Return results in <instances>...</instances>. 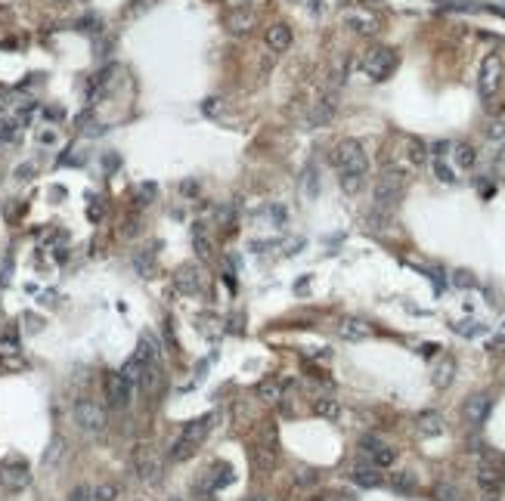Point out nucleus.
I'll use <instances>...</instances> for the list:
<instances>
[{"label":"nucleus","instance_id":"25","mask_svg":"<svg viewBox=\"0 0 505 501\" xmlns=\"http://www.w3.org/2000/svg\"><path fill=\"white\" fill-rule=\"evenodd\" d=\"M332 115H335V103L332 99H323V103L313 106V112H310V127H323V124L332 121Z\"/></svg>","mask_w":505,"mask_h":501},{"label":"nucleus","instance_id":"5","mask_svg":"<svg viewBox=\"0 0 505 501\" xmlns=\"http://www.w3.org/2000/svg\"><path fill=\"white\" fill-rule=\"evenodd\" d=\"M75 424L81 427L84 433H103L106 430V409L90 396L77 399L75 402Z\"/></svg>","mask_w":505,"mask_h":501},{"label":"nucleus","instance_id":"29","mask_svg":"<svg viewBox=\"0 0 505 501\" xmlns=\"http://www.w3.org/2000/svg\"><path fill=\"white\" fill-rule=\"evenodd\" d=\"M391 486L397 492H416V474L413 471H397L391 480Z\"/></svg>","mask_w":505,"mask_h":501},{"label":"nucleus","instance_id":"27","mask_svg":"<svg viewBox=\"0 0 505 501\" xmlns=\"http://www.w3.org/2000/svg\"><path fill=\"white\" fill-rule=\"evenodd\" d=\"M394 461H397V449H391V445H378L375 452H372V464L382 471V467H391Z\"/></svg>","mask_w":505,"mask_h":501},{"label":"nucleus","instance_id":"19","mask_svg":"<svg viewBox=\"0 0 505 501\" xmlns=\"http://www.w3.org/2000/svg\"><path fill=\"white\" fill-rule=\"evenodd\" d=\"M0 359H4L6 369L22 365V359H19V338H15V334H0Z\"/></svg>","mask_w":505,"mask_h":501},{"label":"nucleus","instance_id":"35","mask_svg":"<svg viewBox=\"0 0 505 501\" xmlns=\"http://www.w3.org/2000/svg\"><path fill=\"white\" fill-rule=\"evenodd\" d=\"M134 266L139 269V276H146V279H149V276H152V254H137Z\"/></svg>","mask_w":505,"mask_h":501},{"label":"nucleus","instance_id":"8","mask_svg":"<svg viewBox=\"0 0 505 501\" xmlns=\"http://www.w3.org/2000/svg\"><path fill=\"white\" fill-rule=\"evenodd\" d=\"M130 396H134V387L124 381L121 372H108L106 374V399L112 409H127L130 405Z\"/></svg>","mask_w":505,"mask_h":501},{"label":"nucleus","instance_id":"10","mask_svg":"<svg viewBox=\"0 0 505 501\" xmlns=\"http://www.w3.org/2000/svg\"><path fill=\"white\" fill-rule=\"evenodd\" d=\"M369 334H372V325L360 316H347V319H341V325H338V338H344V341H366Z\"/></svg>","mask_w":505,"mask_h":501},{"label":"nucleus","instance_id":"36","mask_svg":"<svg viewBox=\"0 0 505 501\" xmlns=\"http://www.w3.org/2000/svg\"><path fill=\"white\" fill-rule=\"evenodd\" d=\"M103 214H106V205H103L99 198H93V201H90V208H87V217H90L93 223H99V220H103Z\"/></svg>","mask_w":505,"mask_h":501},{"label":"nucleus","instance_id":"24","mask_svg":"<svg viewBox=\"0 0 505 501\" xmlns=\"http://www.w3.org/2000/svg\"><path fill=\"white\" fill-rule=\"evenodd\" d=\"M15 137H19V118L0 108V143H13Z\"/></svg>","mask_w":505,"mask_h":501},{"label":"nucleus","instance_id":"7","mask_svg":"<svg viewBox=\"0 0 505 501\" xmlns=\"http://www.w3.org/2000/svg\"><path fill=\"white\" fill-rule=\"evenodd\" d=\"M230 483H232V467L227 461H217V464H211L208 471H201L196 489L201 495H214V492H220L223 486H230Z\"/></svg>","mask_w":505,"mask_h":501},{"label":"nucleus","instance_id":"30","mask_svg":"<svg viewBox=\"0 0 505 501\" xmlns=\"http://www.w3.org/2000/svg\"><path fill=\"white\" fill-rule=\"evenodd\" d=\"M338 183H341V189H344L347 195H356V192L363 189V183H366V177H360V174H341Z\"/></svg>","mask_w":505,"mask_h":501},{"label":"nucleus","instance_id":"23","mask_svg":"<svg viewBox=\"0 0 505 501\" xmlns=\"http://www.w3.org/2000/svg\"><path fill=\"white\" fill-rule=\"evenodd\" d=\"M313 414H320L325 421H335L341 414V402L335 396H316L313 399Z\"/></svg>","mask_w":505,"mask_h":501},{"label":"nucleus","instance_id":"20","mask_svg":"<svg viewBox=\"0 0 505 501\" xmlns=\"http://www.w3.org/2000/svg\"><path fill=\"white\" fill-rule=\"evenodd\" d=\"M351 476H354L356 486H363V489H375V486H382V474H378V467H375V464H356Z\"/></svg>","mask_w":505,"mask_h":501},{"label":"nucleus","instance_id":"21","mask_svg":"<svg viewBox=\"0 0 505 501\" xmlns=\"http://www.w3.org/2000/svg\"><path fill=\"white\" fill-rule=\"evenodd\" d=\"M453 378H456V359L453 356H444L437 362V369H434V378L431 381H434V387H437V390H447L449 383H453Z\"/></svg>","mask_w":505,"mask_h":501},{"label":"nucleus","instance_id":"42","mask_svg":"<svg viewBox=\"0 0 505 501\" xmlns=\"http://www.w3.org/2000/svg\"><path fill=\"white\" fill-rule=\"evenodd\" d=\"M499 474H502V483H505V458H502V467H499Z\"/></svg>","mask_w":505,"mask_h":501},{"label":"nucleus","instance_id":"26","mask_svg":"<svg viewBox=\"0 0 505 501\" xmlns=\"http://www.w3.org/2000/svg\"><path fill=\"white\" fill-rule=\"evenodd\" d=\"M192 248H196V254L201 260L211 257V239L205 236V223H192Z\"/></svg>","mask_w":505,"mask_h":501},{"label":"nucleus","instance_id":"2","mask_svg":"<svg viewBox=\"0 0 505 501\" xmlns=\"http://www.w3.org/2000/svg\"><path fill=\"white\" fill-rule=\"evenodd\" d=\"M214 424V414H205V418H196V421H189L183 430H180V436H177V443L170 445V452H168V458L170 461H186V458H192L199 452V445L205 443V436H208V430H211Z\"/></svg>","mask_w":505,"mask_h":501},{"label":"nucleus","instance_id":"43","mask_svg":"<svg viewBox=\"0 0 505 501\" xmlns=\"http://www.w3.org/2000/svg\"><path fill=\"white\" fill-rule=\"evenodd\" d=\"M53 4H66V0H53Z\"/></svg>","mask_w":505,"mask_h":501},{"label":"nucleus","instance_id":"1","mask_svg":"<svg viewBox=\"0 0 505 501\" xmlns=\"http://www.w3.org/2000/svg\"><path fill=\"white\" fill-rule=\"evenodd\" d=\"M406 192V174L400 167H385L382 177L375 179V210L382 214H394Z\"/></svg>","mask_w":505,"mask_h":501},{"label":"nucleus","instance_id":"12","mask_svg":"<svg viewBox=\"0 0 505 501\" xmlns=\"http://www.w3.org/2000/svg\"><path fill=\"white\" fill-rule=\"evenodd\" d=\"M263 37H267V46H270L273 53H285V50L292 46V41H294L292 28L285 25V22H273V25L267 28V34H263Z\"/></svg>","mask_w":505,"mask_h":501},{"label":"nucleus","instance_id":"6","mask_svg":"<svg viewBox=\"0 0 505 501\" xmlns=\"http://www.w3.org/2000/svg\"><path fill=\"white\" fill-rule=\"evenodd\" d=\"M502 75H505V65H502V56L499 53H490L484 62H480V81H478V87H480V96L484 99H490L496 90H499V84H502Z\"/></svg>","mask_w":505,"mask_h":501},{"label":"nucleus","instance_id":"14","mask_svg":"<svg viewBox=\"0 0 505 501\" xmlns=\"http://www.w3.org/2000/svg\"><path fill=\"white\" fill-rule=\"evenodd\" d=\"M478 483H480V489L484 492H493L502 486V474H499V467L493 464V461H480L478 464Z\"/></svg>","mask_w":505,"mask_h":501},{"label":"nucleus","instance_id":"13","mask_svg":"<svg viewBox=\"0 0 505 501\" xmlns=\"http://www.w3.org/2000/svg\"><path fill=\"white\" fill-rule=\"evenodd\" d=\"M254 13L251 10H245V6H239V10H232L230 15H227V22H223V25H227V31L230 34H248V31L254 28Z\"/></svg>","mask_w":505,"mask_h":501},{"label":"nucleus","instance_id":"11","mask_svg":"<svg viewBox=\"0 0 505 501\" xmlns=\"http://www.w3.org/2000/svg\"><path fill=\"white\" fill-rule=\"evenodd\" d=\"M31 483V474H28V467L25 464H4L0 467V486H6V489H25Z\"/></svg>","mask_w":505,"mask_h":501},{"label":"nucleus","instance_id":"17","mask_svg":"<svg viewBox=\"0 0 505 501\" xmlns=\"http://www.w3.org/2000/svg\"><path fill=\"white\" fill-rule=\"evenodd\" d=\"M416 424H418V433L422 436H437V433H444V414L434 412V409L418 412Z\"/></svg>","mask_w":505,"mask_h":501},{"label":"nucleus","instance_id":"28","mask_svg":"<svg viewBox=\"0 0 505 501\" xmlns=\"http://www.w3.org/2000/svg\"><path fill=\"white\" fill-rule=\"evenodd\" d=\"M118 495H121L118 483H99V486L93 489V501H118Z\"/></svg>","mask_w":505,"mask_h":501},{"label":"nucleus","instance_id":"40","mask_svg":"<svg viewBox=\"0 0 505 501\" xmlns=\"http://www.w3.org/2000/svg\"><path fill=\"white\" fill-rule=\"evenodd\" d=\"M496 170H499V174L505 177V146L499 148V155H496Z\"/></svg>","mask_w":505,"mask_h":501},{"label":"nucleus","instance_id":"15","mask_svg":"<svg viewBox=\"0 0 505 501\" xmlns=\"http://www.w3.org/2000/svg\"><path fill=\"white\" fill-rule=\"evenodd\" d=\"M258 399L263 405H282V399H285V393H282V383H279L276 378H263L261 383H258Z\"/></svg>","mask_w":505,"mask_h":501},{"label":"nucleus","instance_id":"37","mask_svg":"<svg viewBox=\"0 0 505 501\" xmlns=\"http://www.w3.org/2000/svg\"><path fill=\"white\" fill-rule=\"evenodd\" d=\"M72 501H93V492L87 486H77L72 489Z\"/></svg>","mask_w":505,"mask_h":501},{"label":"nucleus","instance_id":"16","mask_svg":"<svg viewBox=\"0 0 505 501\" xmlns=\"http://www.w3.org/2000/svg\"><path fill=\"white\" fill-rule=\"evenodd\" d=\"M177 288H180L183 294H199L201 291V272L189 263L180 266V269H177Z\"/></svg>","mask_w":505,"mask_h":501},{"label":"nucleus","instance_id":"4","mask_svg":"<svg viewBox=\"0 0 505 501\" xmlns=\"http://www.w3.org/2000/svg\"><path fill=\"white\" fill-rule=\"evenodd\" d=\"M397 53L391 50V46H372L366 50V56H363V72H366L372 81H387V77L394 75V68H397Z\"/></svg>","mask_w":505,"mask_h":501},{"label":"nucleus","instance_id":"41","mask_svg":"<svg viewBox=\"0 0 505 501\" xmlns=\"http://www.w3.org/2000/svg\"><path fill=\"white\" fill-rule=\"evenodd\" d=\"M245 501H267V498H263V495H251V498H245Z\"/></svg>","mask_w":505,"mask_h":501},{"label":"nucleus","instance_id":"39","mask_svg":"<svg viewBox=\"0 0 505 501\" xmlns=\"http://www.w3.org/2000/svg\"><path fill=\"white\" fill-rule=\"evenodd\" d=\"M437 177L444 179V183H453V170H449L447 164H440V161H437Z\"/></svg>","mask_w":505,"mask_h":501},{"label":"nucleus","instance_id":"33","mask_svg":"<svg viewBox=\"0 0 505 501\" xmlns=\"http://www.w3.org/2000/svg\"><path fill=\"white\" fill-rule=\"evenodd\" d=\"M316 480H320V474L310 471V467H301V471H294V483H298V486H313Z\"/></svg>","mask_w":505,"mask_h":501},{"label":"nucleus","instance_id":"34","mask_svg":"<svg viewBox=\"0 0 505 501\" xmlns=\"http://www.w3.org/2000/svg\"><path fill=\"white\" fill-rule=\"evenodd\" d=\"M434 495H437V501H459V492H456V486H449V483H440V486L434 489Z\"/></svg>","mask_w":505,"mask_h":501},{"label":"nucleus","instance_id":"3","mask_svg":"<svg viewBox=\"0 0 505 501\" xmlns=\"http://www.w3.org/2000/svg\"><path fill=\"white\" fill-rule=\"evenodd\" d=\"M332 164L338 167V174H360V177L369 174V155L360 139H341L332 148Z\"/></svg>","mask_w":505,"mask_h":501},{"label":"nucleus","instance_id":"9","mask_svg":"<svg viewBox=\"0 0 505 501\" xmlns=\"http://www.w3.org/2000/svg\"><path fill=\"white\" fill-rule=\"evenodd\" d=\"M490 409H493V402H490V396H487V393L468 396V399H465V405H462L465 424H468V427H484L487 418H490Z\"/></svg>","mask_w":505,"mask_h":501},{"label":"nucleus","instance_id":"32","mask_svg":"<svg viewBox=\"0 0 505 501\" xmlns=\"http://www.w3.org/2000/svg\"><path fill=\"white\" fill-rule=\"evenodd\" d=\"M475 161H478V155H475V148H471L468 143L456 146V164H459V167H471Z\"/></svg>","mask_w":505,"mask_h":501},{"label":"nucleus","instance_id":"38","mask_svg":"<svg viewBox=\"0 0 505 501\" xmlns=\"http://www.w3.org/2000/svg\"><path fill=\"white\" fill-rule=\"evenodd\" d=\"M487 137H493V139H499V137H505V124L502 121H493L490 127H487Z\"/></svg>","mask_w":505,"mask_h":501},{"label":"nucleus","instance_id":"22","mask_svg":"<svg viewBox=\"0 0 505 501\" xmlns=\"http://www.w3.org/2000/svg\"><path fill=\"white\" fill-rule=\"evenodd\" d=\"M276 461H279V452H276V445L273 443H263L261 440V445L254 449V464L261 467L263 474H270L276 467Z\"/></svg>","mask_w":505,"mask_h":501},{"label":"nucleus","instance_id":"18","mask_svg":"<svg viewBox=\"0 0 505 501\" xmlns=\"http://www.w3.org/2000/svg\"><path fill=\"white\" fill-rule=\"evenodd\" d=\"M347 25H351L356 34H375L378 31V19L366 10H356V13H347Z\"/></svg>","mask_w":505,"mask_h":501},{"label":"nucleus","instance_id":"31","mask_svg":"<svg viewBox=\"0 0 505 501\" xmlns=\"http://www.w3.org/2000/svg\"><path fill=\"white\" fill-rule=\"evenodd\" d=\"M406 158L413 161V167L425 164V143H422V139H409V143H406Z\"/></svg>","mask_w":505,"mask_h":501}]
</instances>
